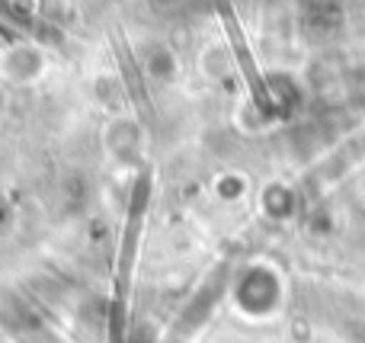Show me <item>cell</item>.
<instances>
[{"mask_svg": "<svg viewBox=\"0 0 365 343\" xmlns=\"http://www.w3.org/2000/svg\"><path fill=\"white\" fill-rule=\"evenodd\" d=\"M100 148H103L109 164L132 167L135 160L141 158V151H145V128H141L138 116L125 113V109L109 116V119L103 122Z\"/></svg>", "mask_w": 365, "mask_h": 343, "instance_id": "cell-1", "label": "cell"}, {"mask_svg": "<svg viewBox=\"0 0 365 343\" xmlns=\"http://www.w3.org/2000/svg\"><path fill=\"white\" fill-rule=\"evenodd\" d=\"M45 71H48V58L36 42H13L0 51V81L4 83L26 87V83L42 81Z\"/></svg>", "mask_w": 365, "mask_h": 343, "instance_id": "cell-2", "label": "cell"}, {"mask_svg": "<svg viewBox=\"0 0 365 343\" xmlns=\"http://www.w3.org/2000/svg\"><path fill=\"white\" fill-rule=\"evenodd\" d=\"M141 71H145V77L148 81H154V83H177V77H180V58H177V51L170 48L167 42H148L145 48H141Z\"/></svg>", "mask_w": 365, "mask_h": 343, "instance_id": "cell-3", "label": "cell"}, {"mask_svg": "<svg viewBox=\"0 0 365 343\" xmlns=\"http://www.w3.org/2000/svg\"><path fill=\"white\" fill-rule=\"evenodd\" d=\"M257 199H259V212H263L266 218H272V222H285V218H292L298 209L295 190H292L289 183H282V180L263 183L257 193Z\"/></svg>", "mask_w": 365, "mask_h": 343, "instance_id": "cell-4", "label": "cell"}, {"mask_svg": "<svg viewBox=\"0 0 365 343\" xmlns=\"http://www.w3.org/2000/svg\"><path fill=\"white\" fill-rule=\"evenodd\" d=\"M199 71H202V77H208V81H225V77L234 71L231 48L221 42L205 45V48L199 51Z\"/></svg>", "mask_w": 365, "mask_h": 343, "instance_id": "cell-5", "label": "cell"}, {"mask_svg": "<svg viewBox=\"0 0 365 343\" xmlns=\"http://www.w3.org/2000/svg\"><path fill=\"white\" fill-rule=\"evenodd\" d=\"M250 177L247 173H240V170H225V173H218V177L212 180V196L218 199L221 205H234V203H240V199L250 193Z\"/></svg>", "mask_w": 365, "mask_h": 343, "instance_id": "cell-6", "label": "cell"}, {"mask_svg": "<svg viewBox=\"0 0 365 343\" xmlns=\"http://www.w3.org/2000/svg\"><path fill=\"white\" fill-rule=\"evenodd\" d=\"M93 93L103 106H109L113 113L122 109V100H125V83H122L119 74H100L93 81Z\"/></svg>", "mask_w": 365, "mask_h": 343, "instance_id": "cell-7", "label": "cell"}, {"mask_svg": "<svg viewBox=\"0 0 365 343\" xmlns=\"http://www.w3.org/2000/svg\"><path fill=\"white\" fill-rule=\"evenodd\" d=\"M68 16V0H38V16L45 23H61Z\"/></svg>", "mask_w": 365, "mask_h": 343, "instance_id": "cell-8", "label": "cell"}, {"mask_svg": "<svg viewBox=\"0 0 365 343\" xmlns=\"http://www.w3.org/2000/svg\"><path fill=\"white\" fill-rule=\"evenodd\" d=\"M148 4H151L154 10H173V6H180L182 0H148Z\"/></svg>", "mask_w": 365, "mask_h": 343, "instance_id": "cell-9", "label": "cell"}, {"mask_svg": "<svg viewBox=\"0 0 365 343\" xmlns=\"http://www.w3.org/2000/svg\"><path fill=\"white\" fill-rule=\"evenodd\" d=\"M6 119V90H4V83H0V122Z\"/></svg>", "mask_w": 365, "mask_h": 343, "instance_id": "cell-10", "label": "cell"}]
</instances>
